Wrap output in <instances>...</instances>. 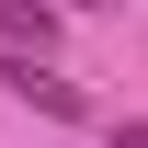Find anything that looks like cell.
I'll return each instance as SVG.
<instances>
[{
    "label": "cell",
    "instance_id": "6da1fadb",
    "mask_svg": "<svg viewBox=\"0 0 148 148\" xmlns=\"http://www.w3.org/2000/svg\"><path fill=\"white\" fill-rule=\"evenodd\" d=\"M0 91H12L23 114H46V125H80V114H91L80 80L57 69V57H34V46H0Z\"/></svg>",
    "mask_w": 148,
    "mask_h": 148
},
{
    "label": "cell",
    "instance_id": "3957f363",
    "mask_svg": "<svg viewBox=\"0 0 148 148\" xmlns=\"http://www.w3.org/2000/svg\"><path fill=\"white\" fill-rule=\"evenodd\" d=\"M57 12H103V0H57Z\"/></svg>",
    "mask_w": 148,
    "mask_h": 148
},
{
    "label": "cell",
    "instance_id": "7a4b0ae2",
    "mask_svg": "<svg viewBox=\"0 0 148 148\" xmlns=\"http://www.w3.org/2000/svg\"><path fill=\"white\" fill-rule=\"evenodd\" d=\"M0 46H34V57H57V0H0Z\"/></svg>",
    "mask_w": 148,
    "mask_h": 148
}]
</instances>
